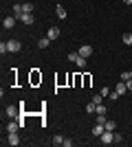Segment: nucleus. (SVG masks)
Returning <instances> with one entry per match:
<instances>
[{
    "mask_svg": "<svg viewBox=\"0 0 132 147\" xmlns=\"http://www.w3.org/2000/svg\"><path fill=\"white\" fill-rule=\"evenodd\" d=\"M130 49H132V46H130Z\"/></svg>",
    "mask_w": 132,
    "mask_h": 147,
    "instance_id": "nucleus-32",
    "label": "nucleus"
},
{
    "mask_svg": "<svg viewBox=\"0 0 132 147\" xmlns=\"http://www.w3.org/2000/svg\"><path fill=\"white\" fill-rule=\"evenodd\" d=\"M114 90L119 92V94H123V92L128 90V84H126V81H119V84H117V86H114Z\"/></svg>",
    "mask_w": 132,
    "mask_h": 147,
    "instance_id": "nucleus-11",
    "label": "nucleus"
},
{
    "mask_svg": "<svg viewBox=\"0 0 132 147\" xmlns=\"http://www.w3.org/2000/svg\"><path fill=\"white\" fill-rule=\"evenodd\" d=\"M77 53H79L82 57H86V59H88V57L93 55V46H90V44H84V46H82L79 51H77Z\"/></svg>",
    "mask_w": 132,
    "mask_h": 147,
    "instance_id": "nucleus-5",
    "label": "nucleus"
},
{
    "mask_svg": "<svg viewBox=\"0 0 132 147\" xmlns=\"http://www.w3.org/2000/svg\"><path fill=\"white\" fill-rule=\"evenodd\" d=\"M0 53H9V46L5 42H0Z\"/></svg>",
    "mask_w": 132,
    "mask_h": 147,
    "instance_id": "nucleus-24",
    "label": "nucleus"
},
{
    "mask_svg": "<svg viewBox=\"0 0 132 147\" xmlns=\"http://www.w3.org/2000/svg\"><path fill=\"white\" fill-rule=\"evenodd\" d=\"M53 145H64V136H60V134H57V136H53Z\"/></svg>",
    "mask_w": 132,
    "mask_h": 147,
    "instance_id": "nucleus-16",
    "label": "nucleus"
},
{
    "mask_svg": "<svg viewBox=\"0 0 132 147\" xmlns=\"http://www.w3.org/2000/svg\"><path fill=\"white\" fill-rule=\"evenodd\" d=\"M77 57H79V53H70V55H68V59H70V61H75Z\"/></svg>",
    "mask_w": 132,
    "mask_h": 147,
    "instance_id": "nucleus-28",
    "label": "nucleus"
},
{
    "mask_svg": "<svg viewBox=\"0 0 132 147\" xmlns=\"http://www.w3.org/2000/svg\"><path fill=\"white\" fill-rule=\"evenodd\" d=\"M22 9H24V13H33V5L31 2H22Z\"/></svg>",
    "mask_w": 132,
    "mask_h": 147,
    "instance_id": "nucleus-17",
    "label": "nucleus"
},
{
    "mask_svg": "<svg viewBox=\"0 0 132 147\" xmlns=\"http://www.w3.org/2000/svg\"><path fill=\"white\" fill-rule=\"evenodd\" d=\"M16 16H13V18H2V26H5V29H13V26H16Z\"/></svg>",
    "mask_w": 132,
    "mask_h": 147,
    "instance_id": "nucleus-7",
    "label": "nucleus"
},
{
    "mask_svg": "<svg viewBox=\"0 0 132 147\" xmlns=\"http://www.w3.org/2000/svg\"><path fill=\"white\" fill-rule=\"evenodd\" d=\"M7 46H9V53H20V49H22V44H20L18 40H11V42H7Z\"/></svg>",
    "mask_w": 132,
    "mask_h": 147,
    "instance_id": "nucleus-4",
    "label": "nucleus"
},
{
    "mask_svg": "<svg viewBox=\"0 0 132 147\" xmlns=\"http://www.w3.org/2000/svg\"><path fill=\"white\" fill-rule=\"evenodd\" d=\"M104 132H106V125H104V123H97L93 127V136H101Z\"/></svg>",
    "mask_w": 132,
    "mask_h": 147,
    "instance_id": "nucleus-8",
    "label": "nucleus"
},
{
    "mask_svg": "<svg viewBox=\"0 0 132 147\" xmlns=\"http://www.w3.org/2000/svg\"><path fill=\"white\" fill-rule=\"evenodd\" d=\"M55 13H57V18H60V20H64V18H66V9H64V7H62V5H57V9H55Z\"/></svg>",
    "mask_w": 132,
    "mask_h": 147,
    "instance_id": "nucleus-12",
    "label": "nucleus"
},
{
    "mask_svg": "<svg viewBox=\"0 0 132 147\" xmlns=\"http://www.w3.org/2000/svg\"><path fill=\"white\" fill-rule=\"evenodd\" d=\"M49 44H51V40H49V37H40V40H38V46H40V49H46Z\"/></svg>",
    "mask_w": 132,
    "mask_h": 147,
    "instance_id": "nucleus-14",
    "label": "nucleus"
},
{
    "mask_svg": "<svg viewBox=\"0 0 132 147\" xmlns=\"http://www.w3.org/2000/svg\"><path fill=\"white\" fill-rule=\"evenodd\" d=\"M20 22H22V24H26V26H31L33 24V13H22V16H20Z\"/></svg>",
    "mask_w": 132,
    "mask_h": 147,
    "instance_id": "nucleus-6",
    "label": "nucleus"
},
{
    "mask_svg": "<svg viewBox=\"0 0 132 147\" xmlns=\"http://www.w3.org/2000/svg\"><path fill=\"white\" fill-rule=\"evenodd\" d=\"M18 114H20V108H16V105H9V108H7V117L9 119L18 117Z\"/></svg>",
    "mask_w": 132,
    "mask_h": 147,
    "instance_id": "nucleus-9",
    "label": "nucleus"
},
{
    "mask_svg": "<svg viewBox=\"0 0 132 147\" xmlns=\"http://www.w3.org/2000/svg\"><path fill=\"white\" fill-rule=\"evenodd\" d=\"M97 123H106V114H97Z\"/></svg>",
    "mask_w": 132,
    "mask_h": 147,
    "instance_id": "nucleus-25",
    "label": "nucleus"
},
{
    "mask_svg": "<svg viewBox=\"0 0 132 147\" xmlns=\"http://www.w3.org/2000/svg\"><path fill=\"white\" fill-rule=\"evenodd\" d=\"M99 138H101V143H104V145H110V143H114V134L110 132V129H106V132H104Z\"/></svg>",
    "mask_w": 132,
    "mask_h": 147,
    "instance_id": "nucleus-1",
    "label": "nucleus"
},
{
    "mask_svg": "<svg viewBox=\"0 0 132 147\" xmlns=\"http://www.w3.org/2000/svg\"><path fill=\"white\" fill-rule=\"evenodd\" d=\"M104 125H106V129H110V132H114V129H117V123H114V121H106Z\"/></svg>",
    "mask_w": 132,
    "mask_h": 147,
    "instance_id": "nucleus-18",
    "label": "nucleus"
},
{
    "mask_svg": "<svg viewBox=\"0 0 132 147\" xmlns=\"http://www.w3.org/2000/svg\"><path fill=\"white\" fill-rule=\"evenodd\" d=\"M99 92H101V94H104V97H108V94H110V88H101Z\"/></svg>",
    "mask_w": 132,
    "mask_h": 147,
    "instance_id": "nucleus-26",
    "label": "nucleus"
},
{
    "mask_svg": "<svg viewBox=\"0 0 132 147\" xmlns=\"http://www.w3.org/2000/svg\"><path fill=\"white\" fill-rule=\"evenodd\" d=\"M132 77H130V70H123V73H121V81H130Z\"/></svg>",
    "mask_w": 132,
    "mask_h": 147,
    "instance_id": "nucleus-22",
    "label": "nucleus"
},
{
    "mask_svg": "<svg viewBox=\"0 0 132 147\" xmlns=\"http://www.w3.org/2000/svg\"><path fill=\"white\" fill-rule=\"evenodd\" d=\"M60 35H62V33H60V29H57V26H51V29L46 31V37H49L51 42H53V40H57Z\"/></svg>",
    "mask_w": 132,
    "mask_h": 147,
    "instance_id": "nucleus-3",
    "label": "nucleus"
},
{
    "mask_svg": "<svg viewBox=\"0 0 132 147\" xmlns=\"http://www.w3.org/2000/svg\"><path fill=\"white\" fill-rule=\"evenodd\" d=\"M121 40H123V44H126V46H132V35H130V33H126Z\"/></svg>",
    "mask_w": 132,
    "mask_h": 147,
    "instance_id": "nucleus-19",
    "label": "nucleus"
},
{
    "mask_svg": "<svg viewBox=\"0 0 132 147\" xmlns=\"http://www.w3.org/2000/svg\"><path fill=\"white\" fill-rule=\"evenodd\" d=\"M97 114H106V105H97Z\"/></svg>",
    "mask_w": 132,
    "mask_h": 147,
    "instance_id": "nucleus-23",
    "label": "nucleus"
},
{
    "mask_svg": "<svg viewBox=\"0 0 132 147\" xmlns=\"http://www.w3.org/2000/svg\"><path fill=\"white\" fill-rule=\"evenodd\" d=\"M121 141H123V136H121L119 132H117V134H114V143H121Z\"/></svg>",
    "mask_w": 132,
    "mask_h": 147,
    "instance_id": "nucleus-27",
    "label": "nucleus"
},
{
    "mask_svg": "<svg viewBox=\"0 0 132 147\" xmlns=\"http://www.w3.org/2000/svg\"><path fill=\"white\" fill-rule=\"evenodd\" d=\"M18 129H20L18 121H9V123H7V132H18Z\"/></svg>",
    "mask_w": 132,
    "mask_h": 147,
    "instance_id": "nucleus-10",
    "label": "nucleus"
},
{
    "mask_svg": "<svg viewBox=\"0 0 132 147\" xmlns=\"http://www.w3.org/2000/svg\"><path fill=\"white\" fill-rule=\"evenodd\" d=\"M126 84H128V90L132 92V79H130V81H126Z\"/></svg>",
    "mask_w": 132,
    "mask_h": 147,
    "instance_id": "nucleus-29",
    "label": "nucleus"
},
{
    "mask_svg": "<svg viewBox=\"0 0 132 147\" xmlns=\"http://www.w3.org/2000/svg\"><path fill=\"white\" fill-rule=\"evenodd\" d=\"M86 112H88V114H93V112H97V105H95L93 101H90V103L86 105Z\"/></svg>",
    "mask_w": 132,
    "mask_h": 147,
    "instance_id": "nucleus-20",
    "label": "nucleus"
},
{
    "mask_svg": "<svg viewBox=\"0 0 132 147\" xmlns=\"http://www.w3.org/2000/svg\"><path fill=\"white\" fill-rule=\"evenodd\" d=\"M75 64H77L79 68H86V57H82V55H79V57L75 59Z\"/></svg>",
    "mask_w": 132,
    "mask_h": 147,
    "instance_id": "nucleus-15",
    "label": "nucleus"
},
{
    "mask_svg": "<svg viewBox=\"0 0 132 147\" xmlns=\"http://www.w3.org/2000/svg\"><path fill=\"white\" fill-rule=\"evenodd\" d=\"M123 2H126V5H132V0H123Z\"/></svg>",
    "mask_w": 132,
    "mask_h": 147,
    "instance_id": "nucleus-30",
    "label": "nucleus"
},
{
    "mask_svg": "<svg viewBox=\"0 0 132 147\" xmlns=\"http://www.w3.org/2000/svg\"><path fill=\"white\" fill-rule=\"evenodd\" d=\"M130 77H132V70H130Z\"/></svg>",
    "mask_w": 132,
    "mask_h": 147,
    "instance_id": "nucleus-31",
    "label": "nucleus"
},
{
    "mask_svg": "<svg viewBox=\"0 0 132 147\" xmlns=\"http://www.w3.org/2000/svg\"><path fill=\"white\" fill-rule=\"evenodd\" d=\"M22 13H24V9H22V5H13V16H16V18H20Z\"/></svg>",
    "mask_w": 132,
    "mask_h": 147,
    "instance_id": "nucleus-13",
    "label": "nucleus"
},
{
    "mask_svg": "<svg viewBox=\"0 0 132 147\" xmlns=\"http://www.w3.org/2000/svg\"><path fill=\"white\" fill-rule=\"evenodd\" d=\"M101 99H104V94H101V92H97V94L93 97V103H95V105H99V103H101Z\"/></svg>",
    "mask_w": 132,
    "mask_h": 147,
    "instance_id": "nucleus-21",
    "label": "nucleus"
},
{
    "mask_svg": "<svg viewBox=\"0 0 132 147\" xmlns=\"http://www.w3.org/2000/svg\"><path fill=\"white\" fill-rule=\"evenodd\" d=\"M7 143L9 145H20V136H18V132H9V136H7Z\"/></svg>",
    "mask_w": 132,
    "mask_h": 147,
    "instance_id": "nucleus-2",
    "label": "nucleus"
}]
</instances>
